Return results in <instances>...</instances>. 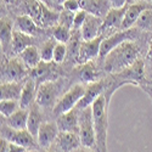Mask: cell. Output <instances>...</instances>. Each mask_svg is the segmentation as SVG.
<instances>
[{"label": "cell", "instance_id": "1", "mask_svg": "<svg viewBox=\"0 0 152 152\" xmlns=\"http://www.w3.org/2000/svg\"><path fill=\"white\" fill-rule=\"evenodd\" d=\"M139 48L134 40H126L110 51L104 61V69L108 73H119L137 60Z\"/></svg>", "mask_w": 152, "mask_h": 152}, {"label": "cell", "instance_id": "2", "mask_svg": "<svg viewBox=\"0 0 152 152\" xmlns=\"http://www.w3.org/2000/svg\"><path fill=\"white\" fill-rule=\"evenodd\" d=\"M108 104L106 95H100L91 105L93 121L96 134V146L99 152H107V130H108Z\"/></svg>", "mask_w": 152, "mask_h": 152}, {"label": "cell", "instance_id": "3", "mask_svg": "<svg viewBox=\"0 0 152 152\" xmlns=\"http://www.w3.org/2000/svg\"><path fill=\"white\" fill-rule=\"evenodd\" d=\"M79 136L82 146L91 148L96 145V134L94 128L91 106L79 111Z\"/></svg>", "mask_w": 152, "mask_h": 152}, {"label": "cell", "instance_id": "4", "mask_svg": "<svg viewBox=\"0 0 152 152\" xmlns=\"http://www.w3.org/2000/svg\"><path fill=\"white\" fill-rule=\"evenodd\" d=\"M84 91H85V86L83 84H75L72 88H69V89L56 101V104L54 106V115L60 116L62 113H66V112L73 110L74 107H77L78 102L84 95Z\"/></svg>", "mask_w": 152, "mask_h": 152}, {"label": "cell", "instance_id": "5", "mask_svg": "<svg viewBox=\"0 0 152 152\" xmlns=\"http://www.w3.org/2000/svg\"><path fill=\"white\" fill-rule=\"evenodd\" d=\"M26 75V65L20 58L1 60V83L20 82Z\"/></svg>", "mask_w": 152, "mask_h": 152}, {"label": "cell", "instance_id": "6", "mask_svg": "<svg viewBox=\"0 0 152 152\" xmlns=\"http://www.w3.org/2000/svg\"><path fill=\"white\" fill-rule=\"evenodd\" d=\"M1 137L6 139L10 142L17 144V145L24 147L26 150L34 148L38 144L35 141V136H33L27 129L16 130V129L10 128L7 124L1 125Z\"/></svg>", "mask_w": 152, "mask_h": 152}, {"label": "cell", "instance_id": "7", "mask_svg": "<svg viewBox=\"0 0 152 152\" xmlns=\"http://www.w3.org/2000/svg\"><path fill=\"white\" fill-rule=\"evenodd\" d=\"M135 37H136V29L130 28V29H122L121 32H117L107 38H104L102 43H101L99 57L105 58L106 55L110 51H112L115 48H117L118 45H121L126 40H134Z\"/></svg>", "mask_w": 152, "mask_h": 152}, {"label": "cell", "instance_id": "8", "mask_svg": "<svg viewBox=\"0 0 152 152\" xmlns=\"http://www.w3.org/2000/svg\"><path fill=\"white\" fill-rule=\"evenodd\" d=\"M57 91H58V85L56 84L55 80H46L44 83H40L37 90L35 102L44 108L53 107L55 106L54 102L57 96Z\"/></svg>", "mask_w": 152, "mask_h": 152}, {"label": "cell", "instance_id": "9", "mask_svg": "<svg viewBox=\"0 0 152 152\" xmlns=\"http://www.w3.org/2000/svg\"><path fill=\"white\" fill-rule=\"evenodd\" d=\"M102 40H104V35H100L93 40H82L75 62L78 65H83V63H86L97 57L100 55V48Z\"/></svg>", "mask_w": 152, "mask_h": 152}, {"label": "cell", "instance_id": "10", "mask_svg": "<svg viewBox=\"0 0 152 152\" xmlns=\"http://www.w3.org/2000/svg\"><path fill=\"white\" fill-rule=\"evenodd\" d=\"M58 133H60V130H58V126L56 123L44 122L40 125L39 132H38V135H37V142L39 145V147L43 150H48L56 141Z\"/></svg>", "mask_w": 152, "mask_h": 152}, {"label": "cell", "instance_id": "11", "mask_svg": "<svg viewBox=\"0 0 152 152\" xmlns=\"http://www.w3.org/2000/svg\"><path fill=\"white\" fill-rule=\"evenodd\" d=\"M105 90H106V85H105L104 80H97V82L90 83L88 86H85L84 95L77 105V110L80 111V110H84L86 107H90L94 104V101L100 95L105 94L104 93Z\"/></svg>", "mask_w": 152, "mask_h": 152}, {"label": "cell", "instance_id": "12", "mask_svg": "<svg viewBox=\"0 0 152 152\" xmlns=\"http://www.w3.org/2000/svg\"><path fill=\"white\" fill-rule=\"evenodd\" d=\"M148 9L147 4L142 0L140 1H135L130 5L126 6V10H125V14H124V17H123V21H122V29H130L133 28L135 24L137 23L139 18L142 15V12Z\"/></svg>", "mask_w": 152, "mask_h": 152}, {"label": "cell", "instance_id": "13", "mask_svg": "<svg viewBox=\"0 0 152 152\" xmlns=\"http://www.w3.org/2000/svg\"><path fill=\"white\" fill-rule=\"evenodd\" d=\"M102 22H104L102 17H97V16L88 14V17L80 28L82 40H93L95 38L102 35L101 34V26H102Z\"/></svg>", "mask_w": 152, "mask_h": 152}, {"label": "cell", "instance_id": "14", "mask_svg": "<svg viewBox=\"0 0 152 152\" xmlns=\"http://www.w3.org/2000/svg\"><path fill=\"white\" fill-rule=\"evenodd\" d=\"M56 124L60 132H73L79 134V116L74 108L57 116Z\"/></svg>", "mask_w": 152, "mask_h": 152}, {"label": "cell", "instance_id": "15", "mask_svg": "<svg viewBox=\"0 0 152 152\" xmlns=\"http://www.w3.org/2000/svg\"><path fill=\"white\" fill-rule=\"evenodd\" d=\"M56 142L58 148H61L63 152H73L82 146L79 134L73 132H60Z\"/></svg>", "mask_w": 152, "mask_h": 152}, {"label": "cell", "instance_id": "16", "mask_svg": "<svg viewBox=\"0 0 152 152\" xmlns=\"http://www.w3.org/2000/svg\"><path fill=\"white\" fill-rule=\"evenodd\" d=\"M126 10V5L124 7H119V9H115L111 7L110 11L106 14V16L104 17V22L102 26H101V34H104L105 32L117 28V27H122V21Z\"/></svg>", "mask_w": 152, "mask_h": 152}, {"label": "cell", "instance_id": "17", "mask_svg": "<svg viewBox=\"0 0 152 152\" xmlns=\"http://www.w3.org/2000/svg\"><path fill=\"white\" fill-rule=\"evenodd\" d=\"M79 3L80 9L85 10L89 15H94L102 18L111 9L108 0H79Z\"/></svg>", "mask_w": 152, "mask_h": 152}, {"label": "cell", "instance_id": "18", "mask_svg": "<svg viewBox=\"0 0 152 152\" xmlns=\"http://www.w3.org/2000/svg\"><path fill=\"white\" fill-rule=\"evenodd\" d=\"M35 86H37V83L33 78H28L26 82L23 83L21 97L18 100L21 108L27 110L34 104L35 97H37V88Z\"/></svg>", "mask_w": 152, "mask_h": 152}, {"label": "cell", "instance_id": "19", "mask_svg": "<svg viewBox=\"0 0 152 152\" xmlns=\"http://www.w3.org/2000/svg\"><path fill=\"white\" fill-rule=\"evenodd\" d=\"M43 124V115L40 112V106L37 102H34L31 106V110L28 111V123H27V130L35 136L38 135V132H39L40 125Z\"/></svg>", "mask_w": 152, "mask_h": 152}, {"label": "cell", "instance_id": "20", "mask_svg": "<svg viewBox=\"0 0 152 152\" xmlns=\"http://www.w3.org/2000/svg\"><path fill=\"white\" fill-rule=\"evenodd\" d=\"M33 45V38L29 34H26L20 31H14L12 34V42H11V48L12 51L15 54H21L24 49Z\"/></svg>", "mask_w": 152, "mask_h": 152}, {"label": "cell", "instance_id": "21", "mask_svg": "<svg viewBox=\"0 0 152 152\" xmlns=\"http://www.w3.org/2000/svg\"><path fill=\"white\" fill-rule=\"evenodd\" d=\"M78 68V78L83 82V83H88V84H90V83H94V82H97L99 79V72L95 67V65L89 61V62H86V63H83V65H79Z\"/></svg>", "mask_w": 152, "mask_h": 152}, {"label": "cell", "instance_id": "22", "mask_svg": "<svg viewBox=\"0 0 152 152\" xmlns=\"http://www.w3.org/2000/svg\"><path fill=\"white\" fill-rule=\"evenodd\" d=\"M20 57H21L22 62L26 65V67H28L31 69L35 68L42 62L40 50H38V48L34 45H31L27 49H24L20 54Z\"/></svg>", "mask_w": 152, "mask_h": 152}, {"label": "cell", "instance_id": "23", "mask_svg": "<svg viewBox=\"0 0 152 152\" xmlns=\"http://www.w3.org/2000/svg\"><path fill=\"white\" fill-rule=\"evenodd\" d=\"M6 123L10 128L16 129V130H23L27 129V123H28V111L24 108L17 110L14 115L10 116L9 118H5Z\"/></svg>", "mask_w": 152, "mask_h": 152}, {"label": "cell", "instance_id": "24", "mask_svg": "<svg viewBox=\"0 0 152 152\" xmlns=\"http://www.w3.org/2000/svg\"><path fill=\"white\" fill-rule=\"evenodd\" d=\"M23 84L21 82L1 83L0 91H1V100H20Z\"/></svg>", "mask_w": 152, "mask_h": 152}, {"label": "cell", "instance_id": "25", "mask_svg": "<svg viewBox=\"0 0 152 152\" xmlns=\"http://www.w3.org/2000/svg\"><path fill=\"white\" fill-rule=\"evenodd\" d=\"M15 26L17 28V31L23 32L26 34L33 35L38 32V26L37 22L29 16V15H21L16 18L15 21Z\"/></svg>", "mask_w": 152, "mask_h": 152}, {"label": "cell", "instance_id": "26", "mask_svg": "<svg viewBox=\"0 0 152 152\" xmlns=\"http://www.w3.org/2000/svg\"><path fill=\"white\" fill-rule=\"evenodd\" d=\"M12 34H14V31L11 28V22L7 18H1V22H0V40H1V48L4 50H6L9 45H11Z\"/></svg>", "mask_w": 152, "mask_h": 152}, {"label": "cell", "instance_id": "27", "mask_svg": "<svg viewBox=\"0 0 152 152\" xmlns=\"http://www.w3.org/2000/svg\"><path fill=\"white\" fill-rule=\"evenodd\" d=\"M18 107H20V102L17 100H1L0 101V113H1V117L9 118L17 110H20Z\"/></svg>", "mask_w": 152, "mask_h": 152}, {"label": "cell", "instance_id": "28", "mask_svg": "<svg viewBox=\"0 0 152 152\" xmlns=\"http://www.w3.org/2000/svg\"><path fill=\"white\" fill-rule=\"evenodd\" d=\"M50 63H51V62H44V61H42L35 68H33L32 74H33V79L34 80L39 79V78H44L45 82L50 80L48 77L53 72V68H50Z\"/></svg>", "mask_w": 152, "mask_h": 152}, {"label": "cell", "instance_id": "29", "mask_svg": "<svg viewBox=\"0 0 152 152\" xmlns=\"http://www.w3.org/2000/svg\"><path fill=\"white\" fill-rule=\"evenodd\" d=\"M56 43L57 42L55 39H49V40H46L42 45V48H40V57H42V61H44V62H51L53 61L54 49H55Z\"/></svg>", "mask_w": 152, "mask_h": 152}, {"label": "cell", "instance_id": "30", "mask_svg": "<svg viewBox=\"0 0 152 152\" xmlns=\"http://www.w3.org/2000/svg\"><path fill=\"white\" fill-rule=\"evenodd\" d=\"M53 37L54 39L58 43H63V44H67L72 37V33L69 31V28L62 26V24H57V26L54 28L53 32Z\"/></svg>", "mask_w": 152, "mask_h": 152}, {"label": "cell", "instance_id": "31", "mask_svg": "<svg viewBox=\"0 0 152 152\" xmlns=\"http://www.w3.org/2000/svg\"><path fill=\"white\" fill-rule=\"evenodd\" d=\"M58 17H60V14H57V12H55L53 10H50L48 7V5L43 4V12H42L40 24H46V26L54 24V23L58 22Z\"/></svg>", "mask_w": 152, "mask_h": 152}, {"label": "cell", "instance_id": "32", "mask_svg": "<svg viewBox=\"0 0 152 152\" xmlns=\"http://www.w3.org/2000/svg\"><path fill=\"white\" fill-rule=\"evenodd\" d=\"M67 53H68V49H67V45L63 44V43H56L55 45V49H54V57H53V62L55 63H61L65 61L66 56H67Z\"/></svg>", "mask_w": 152, "mask_h": 152}, {"label": "cell", "instance_id": "33", "mask_svg": "<svg viewBox=\"0 0 152 152\" xmlns=\"http://www.w3.org/2000/svg\"><path fill=\"white\" fill-rule=\"evenodd\" d=\"M136 26L140 29H150L152 28V9H146L142 15L139 18Z\"/></svg>", "mask_w": 152, "mask_h": 152}, {"label": "cell", "instance_id": "34", "mask_svg": "<svg viewBox=\"0 0 152 152\" xmlns=\"http://www.w3.org/2000/svg\"><path fill=\"white\" fill-rule=\"evenodd\" d=\"M74 14L75 12L63 10L60 12V17H58V24H62L67 28H73V22H74Z\"/></svg>", "mask_w": 152, "mask_h": 152}, {"label": "cell", "instance_id": "35", "mask_svg": "<svg viewBox=\"0 0 152 152\" xmlns=\"http://www.w3.org/2000/svg\"><path fill=\"white\" fill-rule=\"evenodd\" d=\"M0 145H1V152H26L27 151L24 147L14 142H10L4 137H1V140H0Z\"/></svg>", "mask_w": 152, "mask_h": 152}, {"label": "cell", "instance_id": "36", "mask_svg": "<svg viewBox=\"0 0 152 152\" xmlns=\"http://www.w3.org/2000/svg\"><path fill=\"white\" fill-rule=\"evenodd\" d=\"M88 17V12L83 9H80L79 11H77L74 14V22H73V29L74 31H78L79 28H82L83 26V23L85 22Z\"/></svg>", "mask_w": 152, "mask_h": 152}, {"label": "cell", "instance_id": "37", "mask_svg": "<svg viewBox=\"0 0 152 152\" xmlns=\"http://www.w3.org/2000/svg\"><path fill=\"white\" fill-rule=\"evenodd\" d=\"M62 7H63V10L77 12L80 10V3H79V0H63Z\"/></svg>", "mask_w": 152, "mask_h": 152}, {"label": "cell", "instance_id": "38", "mask_svg": "<svg viewBox=\"0 0 152 152\" xmlns=\"http://www.w3.org/2000/svg\"><path fill=\"white\" fill-rule=\"evenodd\" d=\"M111 7L115 9H119V7H124L126 4V0H108Z\"/></svg>", "mask_w": 152, "mask_h": 152}, {"label": "cell", "instance_id": "39", "mask_svg": "<svg viewBox=\"0 0 152 152\" xmlns=\"http://www.w3.org/2000/svg\"><path fill=\"white\" fill-rule=\"evenodd\" d=\"M141 88H142L144 91L148 95V97H150L151 101H152V86H142V85H141Z\"/></svg>", "mask_w": 152, "mask_h": 152}, {"label": "cell", "instance_id": "40", "mask_svg": "<svg viewBox=\"0 0 152 152\" xmlns=\"http://www.w3.org/2000/svg\"><path fill=\"white\" fill-rule=\"evenodd\" d=\"M147 58H150L152 61V40L150 42V45H148V51H147Z\"/></svg>", "mask_w": 152, "mask_h": 152}, {"label": "cell", "instance_id": "41", "mask_svg": "<svg viewBox=\"0 0 152 152\" xmlns=\"http://www.w3.org/2000/svg\"><path fill=\"white\" fill-rule=\"evenodd\" d=\"M73 152H91L88 147H84V146H80L79 148H77V150H74Z\"/></svg>", "mask_w": 152, "mask_h": 152}, {"label": "cell", "instance_id": "42", "mask_svg": "<svg viewBox=\"0 0 152 152\" xmlns=\"http://www.w3.org/2000/svg\"><path fill=\"white\" fill-rule=\"evenodd\" d=\"M39 1H42V3L45 4V5H50V1H49V0H39Z\"/></svg>", "mask_w": 152, "mask_h": 152}, {"label": "cell", "instance_id": "43", "mask_svg": "<svg viewBox=\"0 0 152 152\" xmlns=\"http://www.w3.org/2000/svg\"><path fill=\"white\" fill-rule=\"evenodd\" d=\"M42 152H54V151H48V150H43Z\"/></svg>", "mask_w": 152, "mask_h": 152}, {"label": "cell", "instance_id": "44", "mask_svg": "<svg viewBox=\"0 0 152 152\" xmlns=\"http://www.w3.org/2000/svg\"><path fill=\"white\" fill-rule=\"evenodd\" d=\"M26 152H32V151H28V150H27V151H26Z\"/></svg>", "mask_w": 152, "mask_h": 152}]
</instances>
